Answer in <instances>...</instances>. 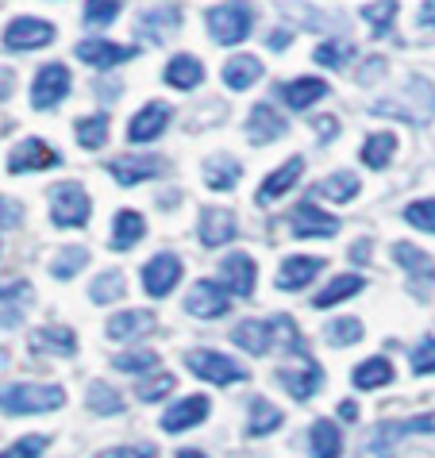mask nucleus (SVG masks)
<instances>
[{"mask_svg":"<svg viewBox=\"0 0 435 458\" xmlns=\"http://www.w3.org/2000/svg\"><path fill=\"white\" fill-rule=\"evenodd\" d=\"M85 266H89V250L85 247H66L55 259V270H50V274H55V277H73L78 270H85Z\"/></svg>","mask_w":435,"mask_h":458,"instance_id":"nucleus-48","label":"nucleus"},{"mask_svg":"<svg viewBox=\"0 0 435 458\" xmlns=\"http://www.w3.org/2000/svg\"><path fill=\"white\" fill-rule=\"evenodd\" d=\"M393 259L397 266L408 274V285H413L416 297H428V285L435 282V262H431V254H424L420 247L413 243H393Z\"/></svg>","mask_w":435,"mask_h":458,"instance_id":"nucleus-7","label":"nucleus"},{"mask_svg":"<svg viewBox=\"0 0 435 458\" xmlns=\"http://www.w3.org/2000/svg\"><path fill=\"white\" fill-rule=\"evenodd\" d=\"M4 366H8V351H0V370H4Z\"/></svg>","mask_w":435,"mask_h":458,"instance_id":"nucleus-64","label":"nucleus"},{"mask_svg":"<svg viewBox=\"0 0 435 458\" xmlns=\"http://www.w3.org/2000/svg\"><path fill=\"white\" fill-rule=\"evenodd\" d=\"M366 289V282L358 274H339V277H331V285L328 289H320L316 293V309H331V304H339V301H347V297H354V293H362Z\"/></svg>","mask_w":435,"mask_h":458,"instance_id":"nucleus-33","label":"nucleus"},{"mask_svg":"<svg viewBox=\"0 0 435 458\" xmlns=\"http://www.w3.org/2000/svg\"><path fill=\"white\" fill-rule=\"evenodd\" d=\"M405 220L420 227V232H435V200H413L405 208Z\"/></svg>","mask_w":435,"mask_h":458,"instance_id":"nucleus-50","label":"nucleus"},{"mask_svg":"<svg viewBox=\"0 0 435 458\" xmlns=\"http://www.w3.org/2000/svg\"><path fill=\"white\" fill-rule=\"evenodd\" d=\"M362 20L374 23V35L381 39V35H389L393 20H397V0H378V4H366L362 8Z\"/></svg>","mask_w":435,"mask_h":458,"instance_id":"nucleus-44","label":"nucleus"},{"mask_svg":"<svg viewBox=\"0 0 435 458\" xmlns=\"http://www.w3.org/2000/svg\"><path fill=\"white\" fill-rule=\"evenodd\" d=\"M28 347L35 354H43V351H50V354H73V351H78V339H73L70 327H39V332L28 339Z\"/></svg>","mask_w":435,"mask_h":458,"instance_id":"nucleus-31","label":"nucleus"},{"mask_svg":"<svg viewBox=\"0 0 435 458\" xmlns=\"http://www.w3.org/2000/svg\"><path fill=\"white\" fill-rule=\"evenodd\" d=\"M20 205H16V200H4V197H0V232H4V227H16L20 224Z\"/></svg>","mask_w":435,"mask_h":458,"instance_id":"nucleus-55","label":"nucleus"},{"mask_svg":"<svg viewBox=\"0 0 435 458\" xmlns=\"http://www.w3.org/2000/svg\"><path fill=\"white\" fill-rule=\"evenodd\" d=\"M50 200H55V208H50V220L58 227H85L89 224V212H93V200L89 193L78 185V182H62L50 189Z\"/></svg>","mask_w":435,"mask_h":458,"instance_id":"nucleus-5","label":"nucleus"},{"mask_svg":"<svg viewBox=\"0 0 435 458\" xmlns=\"http://www.w3.org/2000/svg\"><path fill=\"white\" fill-rule=\"evenodd\" d=\"M55 39V28L47 20H35V16H20L4 28V47L8 50H35V47H47Z\"/></svg>","mask_w":435,"mask_h":458,"instance_id":"nucleus-11","label":"nucleus"},{"mask_svg":"<svg viewBox=\"0 0 435 458\" xmlns=\"http://www.w3.org/2000/svg\"><path fill=\"white\" fill-rule=\"evenodd\" d=\"M78 58L89 62L97 70H112V66H124L127 58H135V47H120V43H108V39H85L78 47Z\"/></svg>","mask_w":435,"mask_h":458,"instance_id":"nucleus-17","label":"nucleus"},{"mask_svg":"<svg viewBox=\"0 0 435 458\" xmlns=\"http://www.w3.org/2000/svg\"><path fill=\"white\" fill-rule=\"evenodd\" d=\"M270 47H274V50L289 47V31H274V35H270Z\"/></svg>","mask_w":435,"mask_h":458,"instance_id":"nucleus-60","label":"nucleus"},{"mask_svg":"<svg viewBox=\"0 0 435 458\" xmlns=\"http://www.w3.org/2000/svg\"><path fill=\"white\" fill-rule=\"evenodd\" d=\"M351 254H354V262H366V259H370V243H358Z\"/></svg>","mask_w":435,"mask_h":458,"instance_id":"nucleus-61","label":"nucleus"},{"mask_svg":"<svg viewBox=\"0 0 435 458\" xmlns=\"http://www.w3.org/2000/svg\"><path fill=\"white\" fill-rule=\"evenodd\" d=\"M177 20H182V12L177 8H162V12H143L139 16V35L150 43H166L170 35L177 31Z\"/></svg>","mask_w":435,"mask_h":458,"instance_id":"nucleus-28","label":"nucleus"},{"mask_svg":"<svg viewBox=\"0 0 435 458\" xmlns=\"http://www.w3.org/2000/svg\"><path fill=\"white\" fill-rule=\"evenodd\" d=\"M177 282H182V262H177V254H155V259L143 266V289L150 297H166Z\"/></svg>","mask_w":435,"mask_h":458,"instance_id":"nucleus-14","label":"nucleus"},{"mask_svg":"<svg viewBox=\"0 0 435 458\" xmlns=\"http://www.w3.org/2000/svg\"><path fill=\"white\" fill-rule=\"evenodd\" d=\"M274 339L281 343L286 351H293V354H301V359H309V347H304V339H301V332H297V324L289 320V316H274Z\"/></svg>","mask_w":435,"mask_h":458,"instance_id":"nucleus-43","label":"nucleus"},{"mask_svg":"<svg viewBox=\"0 0 435 458\" xmlns=\"http://www.w3.org/2000/svg\"><path fill=\"white\" fill-rule=\"evenodd\" d=\"M204 416H209V397H185L162 416V428L170 431V436H177V431H189V428L204 424Z\"/></svg>","mask_w":435,"mask_h":458,"instance_id":"nucleus-22","label":"nucleus"},{"mask_svg":"<svg viewBox=\"0 0 435 458\" xmlns=\"http://www.w3.org/2000/svg\"><path fill=\"white\" fill-rule=\"evenodd\" d=\"M150 332H155V312H147V309H127V312H116L108 320V339L132 343V339H143Z\"/></svg>","mask_w":435,"mask_h":458,"instance_id":"nucleus-18","label":"nucleus"},{"mask_svg":"<svg viewBox=\"0 0 435 458\" xmlns=\"http://www.w3.org/2000/svg\"><path fill=\"white\" fill-rule=\"evenodd\" d=\"M312 123H316V131H320V135H324V139L339 131V120H336V116H316Z\"/></svg>","mask_w":435,"mask_h":458,"instance_id":"nucleus-57","label":"nucleus"},{"mask_svg":"<svg viewBox=\"0 0 435 458\" xmlns=\"http://www.w3.org/2000/svg\"><path fill=\"white\" fill-rule=\"evenodd\" d=\"M281 420H286V416H281V409H274V404L270 401H254L251 404V424H247V436H254V439H259V436H270V431H277L281 428Z\"/></svg>","mask_w":435,"mask_h":458,"instance_id":"nucleus-39","label":"nucleus"},{"mask_svg":"<svg viewBox=\"0 0 435 458\" xmlns=\"http://www.w3.org/2000/svg\"><path fill=\"white\" fill-rule=\"evenodd\" d=\"M301 174H304V158L293 155V158L286 162V166H277V170L262 182V189H259V205H274L277 197H286L289 189L301 182Z\"/></svg>","mask_w":435,"mask_h":458,"instance_id":"nucleus-21","label":"nucleus"},{"mask_svg":"<svg viewBox=\"0 0 435 458\" xmlns=\"http://www.w3.org/2000/svg\"><path fill=\"white\" fill-rule=\"evenodd\" d=\"M351 381L358 389H378V386H389L393 381V366L386 359H366V362H358L354 366V374Z\"/></svg>","mask_w":435,"mask_h":458,"instance_id":"nucleus-36","label":"nucleus"},{"mask_svg":"<svg viewBox=\"0 0 435 458\" xmlns=\"http://www.w3.org/2000/svg\"><path fill=\"white\" fill-rule=\"evenodd\" d=\"M277 381H281V386H286L297 401H309L312 393L320 389V381H324V374H320V366L309 359V362L301 366V370H277Z\"/></svg>","mask_w":435,"mask_h":458,"instance_id":"nucleus-25","label":"nucleus"},{"mask_svg":"<svg viewBox=\"0 0 435 458\" xmlns=\"http://www.w3.org/2000/svg\"><path fill=\"white\" fill-rule=\"evenodd\" d=\"M289 227H293V235L297 239H328V235L339 232V220L304 200V205H297L289 212Z\"/></svg>","mask_w":435,"mask_h":458,"instance_id":"nucleus-9","label":"nucleus"},{"mask_svg":"<svg viewBox=\"0 0 435 458\" xmlns=\"http://www.w3.org/2000/svg\"><path fill=\"white\" fill-rule=\"evenodd\" d=\"M200 81H204V66L193 55H177L166 66V85H174V89H197Z\"/></svg>","mask_w":435,"mask_h":458,"instance_id":"nucleus-34","label":"nucleus"},{"mask_svg":"<svg viewBox=\"0 0 435 458\" xmlns=\"http://www.w3.org/2000/svg\"><path fill=\"white\" fill-rule=\"evenodd\" d=\"M339 412H343V420H354V416H358V409H354V404H351V401H347V404H343V409H339Z\"/></svg>","mask_w":435,"mask_h":458,"instance_id":"nucleus-62","label":"nucleus"},{"mask_svg":"<svg viewBox=\"0 0 435 458\" xmlns=\"http://www.w3.org/2000/svg\"><path fill=\"white\" fill-rule=\"evenodd\" d=\"M281 97H286V105H289V108L304 112L309 105H316V100H324V97H328V81H320V78H297V81L281 85Z\"/></svg>","mask_w":435,"mask_h":458,"instance_id":"nucleus-27","label":"nucleus"},{"mask_svg":"<svg viewBox=\"0 0 435 458\" xmlns=\"http://www.w3.org/2000/svg\"><path fill=\"white\" fill-rule=\"evenodd\" d=\"M155 354L150 351H124V354H116V359H112V366H116V370H124V374H143V370H155Z\"/></svg>","mask_w":435,"mask_h":458,"instance_id":"nucleus-49","label":"nucleus"},{"mask_svg":"<svg viewBox=\"0 0 435 458\" xmlns=\"http://www.w3.org/2000/svg\"><path fill=\"white\" fill-rule=\"evenodd\" d=\"M309 443H312V458H339L343 451V436L331 420H316L309 431Z\"/></svg>","mask_w":435,"mask_h":458,"instance_id":"nucleus-35","label":"nucleus"},{"mask_svg":"<svg viewBox=\"0 0 435 458\" xmlns=\"http://www.w3.org/2000/svg\"><path fill=\"white\" fill-rule=\"evenodd\" d=\"M420 23H435V0H428V4L420 8Z\"/></svg>","mask_w":435,"mask_h":458,"instance_id":"nucleus-59","label":"nucleus"},{"mask_svg":"<svg viewBox=\"0 0 435 458\" xmlns=\"http://www.w3.org/2000/svg\"><path fill=\"white\" fill-rule=\"evenodd\" d=\"M232 293H227L224 285L216 282H197L193 289L185 293V309L200 316V320H216V316H227V309H232Z\"/></svg>","mask_w":435,"mask_h":458,"instance_id":"nucleus-10","label":"nucleus"},{"mask_svg":"<svg viewBox=\"0 0 435 458\" xmlns=\"http://www.w3.org/2000/svg\"><path fill=\"white\" fill-rule=\"evenodd\" d=\"M66 93H70V70L62 66V62H50V66H43L39 73H35V81H31V105L39 108V112L55 108Z\"/></svg>","mask_w":435,"mask_h":458,"instance_id":"nucleus-8","label":"nucleus"},{"mask_svg":"<svg viewBox=\"0 0 435 458\" xmlns=\"http://www.w3.org/2000/svg\"><path fill=\"white\" fill-rule=\"evenodd\" d=\"M381 73H386V58H370L358 66V85H374Z\"/></svg>","mask_w":435,"mask_h":458,"instance_id":"nucleus-54","label":"nucleus"},{"mask_svg":"<svg viewBox=\"0 0 435 458\" xmlns=\"http://www.w3.org/2000/svg\"><path fill=\"white\" fill-rule=\"evenodd\" d=\"M97 458H155L150 447H112V451H100Z\"/></svg>","mask_w":435,"mask_h":458,"instance_id":"nucleus-56","label":"nucleus"},{"mask_svg":"<svg viewBox=\"0 0 435 458\" xmlns=\"http://www.w3.org/2000/svg\"><path fill=\"white\" fill-rule=\"evenodd\" d=\"M435 431V412L413 416V420H393V424H378L362 443V458H393V447L408 436H431Z\"/></svg>","mask_w":435,"mask_h":458,"instance_id":"nucleus-2","label":"nucleus"},{"mask_svg":"<svg viewBox=\"0 0 435 458\" xmlns=\"http://www.w3.org/2000/svg\"><path fill=\"white\" fill-rule=\"evenodd\" d=\"M281 135H286V120H281L270 105H254L251 116H247V139L251 143L266 147V143H274V139H281Z\"/></svg>","mask_w":435,"mask_h":458,"instance_id":"nucleus-19","label":"nucleus"},{"mask_svg":"<svg viewBox=\"0 0 435 458\" xmlns=\"http://www.w3.org/2000/svg\"><path fill=\"white\" fill-rule=\"evenodd\" d=\"M12 97V70H0V100Z\"/></svg>","mask_w":435,"mask_h":458,"instance_id":"nucleus-58","label":"nucleus"},{"mask_svg":"<svg viewBox=\"0 0 435 458\" xmlns=\"http://www.w3.org/2000/svg\"><path fill=\"white\" fill-rule=\"evenodd\" d=\"M174 374H158V377H150V381H143L135 393H139V401H162L166 393H174Z\"/></svg>","mask_w":435,"mask_h":458,"instance_id":"nucleus-52","label":"nucleus"},{"mask_svg":"<svg viewBox=\"0 0 435 458\" xmlns=\"http://www.w3.org/2000/svg\"><path fill=\"white\" fill-rule=\"evenodd\" d=\"M177 458H209V454H204V451H182Z\"/></svg>","mask_w":435,"mask_h":458,"instance_id":"nucleus-63","label":"nucleus"},{"mask_svg":"<svg viewBox=\"0 0 435 458\" xmlns=\"http://www.w3.org/2000/svg\"><path fill=\"white\" fill-rule=\"evenodd\" d=\"M78 143L89 147V150H97V147H105V143H108V116H105V112L78 120Z\"/></svg>","mask_w":435,"mask_h":458,"instance_id":"nucleus-41","label":"nucleus"},{"mask_svg":"<svg viewBox=\"0 0 435 458\" xmlns=\"http://www.w3.org/2000/svg\"><path fill=\"white\" fill-rule=\"evenodd\" d=\"M108 174L116 177L120 185H139V182H147V177L162 174V162L150 155H124L116 162H108Z\"/></svg>","mask_w":435,"mask_h":458,"instance_id":"nucleus-20","label":"nucleus"},{"mask_svg":"<svg viewBox=\"0 0 435 458\" xmlns=\"http://www.w3.org/2000/svg\"><path fill=\"white\" fill-rule=\"evenodd\" d=\"M166 123H170V105H162V100H150L132 116L127 123V139L132 143H150V139H158L166 131Z\"/></svg>","mask_w":435,"mask_h":458,"instance_id":"nucleus-13","label":"nucleus"},{"mask_svg":"<svg viewBox=\"0 0 435 458\" xmlns=\"http://www.w3.org/2000/svg\"><path fill=\"white\" fill-rule=\"evenodd\" d=\"M316 197H328V200H354L358 197V177L351 170H343V174H331L324 177L316 189H312Z\"/></svg>","mask_w":435,"mask_h":458,"instance_id":"nucleus-40","label":"nucleus"},{"mask_svg":"<svg viewBox=\"0 0 435 458\" xmlns=\"http://www.w3.org/2000/svg\"><path fill=\"white\" fill-rule=\"evenodd\" d=\"M351 55H354L351 43H336V39H331V43H320L312 58H316L324 70H343V66L351 62Z\"/></svg>","mask_w":435,"mask_h":458,"instance_id":"nucleus-45","label":"nucleus"},{"mask_svg":"<svg viewBox=\"0 0 435 458\" xmlns=\"http://www.w3.org/2000/svg\"><path fill=\"white\" fill-rule=\"evenodd\" d=\"M220 282L232 297H251L254 282H259V270H254V259L251 254H227L224 266H220Z\"/></svg>","mask_w":435,"mask_h":458,"instance_id":"nucleus-12","label":"nucleus"},{"mask_svg":"<svg viewBox=\"0 0 435 458\" xmlns=\"http://www.w3.org/2000/svg\"><path fill=\"white\" fill-rule=\"evenodd\" d=\"M259 78H262V62L254 58V55H235V58H227V66H224V85H227V89L243 93V89H251Z\"/></svg>","mask_w":435,"mask_h":458,"instance_id":"nucleus-26","label":"nucleus"},{"mask_svg":"<svg viewBox=\"0 0 435 458\" xmlns=\"http://www.w3.org/2000/svg\"><path fill=\"white\" fill-rule=\"evenodd\" d=\"M393 150H397V135L378 131V135H370V139H366L362 162H366L370 170H386V166H389V158H393Z\"/></svg>","mask_w":435,"mask_h":458,"instance_id":"nucleus-38","label":"nucleus"},{"mask_svg":"<svg viewBox=\"0 0 435 458\" xmlns=\"http://www.w3.org/2000/svg\"><path fill=\"white\" fill-rule=\"evenodd\" d=\"M127 293V282L120 270H105L93 277V285H89V297H93V304H112V301H124Z\"/></svg>","mask_w":435,"mask_h":458,"instance_id":"nucleus-37","label":"nucleus"},{"mask_svg":"<svg viewBox=\"0 0 435 458\" xmlns=\"http://www.w3.org/2000/svg\"><path fill=\"white\" fill-rule=\"evenodd\" d=\"M89 409L100 412V416H116L124 412V397L105 381H93V389H89Z\"/></svg>","mask_w":435,"mask_h":458,"instance_id":"nucleus-42","label":"nucleus"},{"mask_svg":"<svg viewBox=\"0 0 435 458\" xmlns=\"http://www.w3.org/2000/svg\"><path fill=\"white\" fill-rule=\"evenodd\" d=\"M243 177V166L232 158V155H216L204 162V182H209V189H216V193H227V189H235V182Z\"/></svg>","mask_w":435,"mask_h":458,"instance_id":"nucleus-29","label":"nucleus"},{"mask_svg":"<svg viewBox=\"0 0 435 458\" xmlns=\"http://www.w3.org/2000/svg\"><path fill=\"white\" fill-rule=\"evenodd\" d=\"M47 436H23V439H16L8 451H0V458H39L43 451H47Z\"/></svg>","mask_w":435,"mask_h":458,"instance_id":"nucleus-51","label":"nucleus"},{"mask_svg":"<svg viewBox=\"0 0 435 458\" xmlns=\"http://www.w3.org/2000/svg\"><path fill=\"white\" fill-rule=\"evenodd\" d=\"M143 232H147V224L139 212H132V208L116 212V224H112V250H132L139 239H143Z\"/></svg>","mask_w":435,"mask_h":458,"instance_id":"nucleus-32","label":"nucleus"},{"mask_svg":"<svg viewBox=\"0 0 435 458\" xmlns=\"http://www.w3.org/2000/svg\"><path fill=\"white\" fill-rule=\"evenodd\" d=\"M251 28H254V8L247 0H227V4H216L209 12V35L224 47L243 43L251 35Z\"/></svg>","mask_w":435,"mask_h":458,"instance_id":"nucleus-4","label":"nucleus"},{"mask_svg":"<svg viewBox=\"0 0 435 458\" xmlns=\"http://www.w3.org/2000/svg\"><path fill=\"white\" fill-rule=\"evenodd\" d=\"M185 362L197 377L212 381V386H235V381H247V366H239L235 359H227V354H220V351H189Z\"/></svg>","mask_w":435,"mask_h":458,"instance_id":"nucleus-6","label":"nucleus"},{"mask_svg":"<svg viewBox=\"0 0 435 458\" xmlns=\"http://www.w3.org/2000/svg\"><path fill=\"white\" fill-rule=\"evenodd\" d=\"M120 8H124V0H89L85 4V23L89 28H108V23L120 16Z\"/></svg>","mask_w":435,"mask_h":458,"instance_id":"nucleus-47","label":"nucleus"},{"mask_svg":"<svg viewBox=\"0 0 435 458\" xmlns=\"http://www.w3.org/2000/svg\"><path fill=\"white\" fill-rule=\"evenodd\" d=\"M232 339L239 343L243 351H251V354H266L274 347V324H262V320H243Z\"/></svg>","mask_w":435,"mask_h":458,"instance_id":"nucleus-30","label":"nucleus"},{"mask_svg":"<svg viewBox=\"0 0 435 458\" xmlns=\"http://www.w3.org/2000/svg\"><path fill=\"white\" fill-rule=\"evenodd\" d=\"M324 332H328V343H331V347H354V343L362 339V320H354V316H347V320L328 324Z\"/></svg>","mask_w":435,"mask_h":458,"instance_id":"nucleus-46","label":"nucleus"},{"mask_svg":"<svg viewBox=\"0 0 435 458\" xmlns=\"http://www.w3.org/2000/svg\"><path fill=\"white\" fill-rule=\"evenodd\" d=\"M235 239V216L227 208H204L200 212V243L204 247H224Z\"/></svg>","mask_w":435,"mask_h":458,"instance_id":"nucleus-23","label":"nucleus"},{"mask_svg":"<svg viewBox=\"0 0 435 458\" xmlns=\"http://www.w3.org/2000/svg\"><path fill=\"white\" fill-rule=\"evenodd\" d=\"M58 166V150H50L43 139H23L8 155V174H28V170H50Z\"/></svg>","mask_w":435,"mask_h":458,"instance_id":"nucleus-15","label":"nucleus"},{"mask_svg":"<svg viewBox=\"0 0 435 458\" xmlns=\"http://www.w3.org/2000/svg\"><path fill=\"white\" fill-rule=\"evenodd\" d=\"M324 270V259H309V254H293L277 270V289H304L312 277Z\"/></svg>","mask_w":435,"mask_h":458,"instance_id":"nucleus-24","label":"nucleus"},{"mask_svg":"<svg viewBox=\"0 0 435 458\" xmlns=\"http://www.w3.org/2000/svg\"><path fill=\"white\" fill-rule=\"evenodd\" d=\"M31 309V285L16 277V282L0 285V327H16Z\"/></svg>","mask_w":435,"mask_h":458,"instance_id":"nucleus-16","label":"nucleus"},{"mask_svg":"<svg viewBox=\"0 0 435 458\" xmlns=\"http://www.w3.org/2000/svg\"><path fill=\"white\" fill-rule=\"evenodd\" d=\"M374 116H389V120H408V123H428L435 116V89L424 78H408L401 97H381L374 108Z\"/></svg>","mask_w":435,"mask_h":458,"instance_id":"nucleus-1","label":"nucleus"},{"mask_svg":"<svg viewBox=\"0 0 435 458\" xmlns=\"http://www.w3.org/2000/svg\"><path fill=\"white\" fill-rule=\"evenodd\" d=\"M413 370L416 374H435V339H424L413 351Z\"/></svg>","mask_w":435,"mask_h":458,"instance_id":"nucleus-53","label":"nucleus"},{"mask_svg":"<svg viewBox=\"0 0 435 458\" xmlns=\"http://www.w3.org/2000/svg\"><path fill=\"white\" fill-rule=\"evenodd\" d=\"M62 404H66L62 386H8V389H0V412H8V416L55 412Z\"/></svg>","mask_w":435,"mask_h":458,"instance_id":"nucleus-3","label":"nucleus"}]
</instances>
